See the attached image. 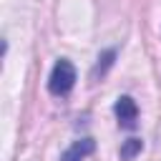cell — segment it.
Returning a JSON list of instances; mask_svg holds the SVG:
<instances>
[{
	"instance_id": "1",
	"label": "cell",
	"mask_w": 161,
	"mask_h": 161,
	"mask_svg": "<svg viewBox=\"0 0 161 161\" xmlns=\"http://www.w3.org/2000/svg\"><path fill=\"white\" fill-rule=\"evenodd\" d=\"M75 86V68L68 58H60L53 70H50V78H48V91L53 96H68Z\"/></svg>"
},
{
	"instance_id": "2",
	"label": "cell",
	"mask_w": 161,
	"mask_h": 161,
	"mask_svg": "<svg viewBox=\"0 0 161 161\" xmlns=\"http://www.w3.org/2000/svg\"><path fill=\"white\" fill-rule=\"evenodd\" d=\"M113 111H116V118H118L121 128H133L136 126V121H138V106H136V101L131 96H121L116 101Z\"/></svg>"
},
{
	"instance_id": "3",
	"label": "cell",
	"mask_w": 161,
	"mask_h": 161,
	"mask_svg": "<svg viewBox=\"0 0 161 161\" xmlns=\"http://www.w3.org/2000/svg\"><path fill=\"white\" fill-rule=\"evenodd\" d=\"M93 148H96V141H93V138H80V141H73V143L63 151L60 161H83V158H88V156L93 153Z\"/></svg>"
},
{
	"instance_id": "4",
	"label": "cell",
	"mask_w": 161,
	"mask_h": 161,
	"mask_svg": "<svg viewBox=\"0 0 161 161\" xmlns=\"http://www.w3.org/2000/svg\"><path fill=\"white\" fill-rule=\"evenodd\" d=\"M113 58H116V50L111 48V50H106V53H101L98 55V63H96V68H93V78H103L106 73H108V68L113 65Z\"/></svg>"
},
{
	"instance_id": "5",
	"label": "cell",
	"mask_w": 161,
	"mask_h": 161,
	"mask_svg": "<svg viewBox=\"0 0 161 161\" xmlns=\"http://www.w3.org/2000/svg\"><path fill=\"white\" fill-rule=\"evenodd\" d=\"M141 138H128V141H123V146H121V161H131L138 151H141Z\"/></svg>"
}]
</instances>
